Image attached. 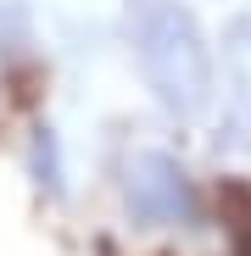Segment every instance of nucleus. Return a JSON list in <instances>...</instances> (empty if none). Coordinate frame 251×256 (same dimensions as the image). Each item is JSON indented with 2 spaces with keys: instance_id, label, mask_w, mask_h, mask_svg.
<instances>
[{
  "instance_id": "nucleus-1",
  "label": "nucleus",
  "mask_w": 251,
  "mask_h": 256,
  "mask_svg": "<svg viewBox=\"0 0 251 256\" xmlns=\"http://www.w3.org/2000/svg\"><path fill=\"white\" fill-rule=\"evenodd\" d=\"M129 39L151 100L167 117H201L218 95V56L184 0H129Z\"/></svg>"
},
{
  "instance_id": "nucleus-2",
  "label": "nucleus",
  "mask_w": 251,
  "mask_h": 256,
  "mask_svg": "<svg viewBox=\"0 0 251 256\" xmlns=\"http://www.w3.org/2000/svg\"><path fill=\"white\" fill-rule=\"evenodd\" d=\"M123 206L140 228H190L201 218L195 184L179 156L167 150H134L123 167Z\"/></svg>"
},
{
  "instance_id": "nucleus-3",
  "label": "nucleus",
  "mask_w": 251,
  "mask_h": 256,
  "mask_svg": "<svg viewBox=\"0 0 251 256\" xmlns=\"http://www.w3.org/2000/svg\"><path fill=\"white\" fill-rule=\"evenodd\" d=\"M218 62H223V90L229 117L251 134V17H229L218 34Z\"/></svg>"
},
{
  "instance_id": "nucleus-4",
  "label": "nucleus",
  "mask_w": 251,
  "mask_h": 256,
  "mask_svg": "<svg viewBox=\"0 0 251 256\" xmlns=\"http://www.w3.org/2000/svg\"><path fill=\"white\" fill-rule=\"evenodd\" d=\"M28 178H34V190L45 195V200H62L67 195V156H62V134L51 122H34L28 128Z\"/></svg>"
}]
</instances>
